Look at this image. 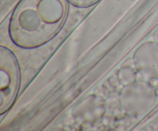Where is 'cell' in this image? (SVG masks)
Instances as JSON below:
<instances>
[{
	"instance_id": "obj_1",
	"label": "cell",
	"mask_w": 158,
	"mask_h": 131,
	"mask_svg": "<svg viewBox=\"0 0 158 131\" xmlns=\"http://www.w3.org/2000/svg\"><path fill=\"white\" fill-rule=\"evenodd\" d=\"M67 9L66 0H23L11 18V39L27 49L45 44L60 30Z\"/></svg>"
},
{
	"instance_id": "obj_2",
	"label": "cell",
	"mask_w": 158,
	"mask_h": 131,
	"mask_svg": "<svg viewBox=\"0 0 158 131\" xmlns=\"http://www.w3.org/2000/svg\"><path fill=\"white\" fill-rule=\"evenodd\" d=\"M19 72L15 58L8 49H0V113L3 114L13 103L17 96Z\"/></svg>"
},
{
	"instance_id": "obj_3",
	"label": "cell",
	"mask_w": 158,
	"mask_h": 131,
	"mask_svg": "<svg viewBox=\"0 0 158 131\" xmlns=\"http://www.w3.org/2000/svg\"><path fill=\"white\" fill-rule=\"evenodd\" d=\"M73 5L79 7H86L97 2L98 0H69Z\"/></svg>"
}]
</instances>
